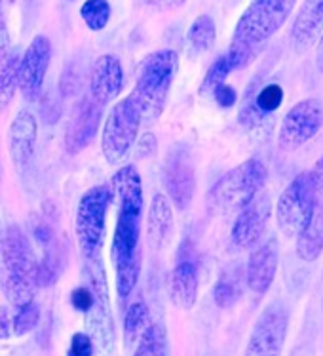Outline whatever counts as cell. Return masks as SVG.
Here are the masks:
<instances>
[{"instance_id": "obj_2", "label": "cell", "mask_w": 323, "mask_h": 356, "mask_svg": "<svg viewBox=\"0 0 323 356\" xmlns=\"http://www.w3.org/2000/svg\"><path fill=\"white\" fill-rule=\"evenodd\" d=\"M293 4L295 0H251V4L238 19L234 37L226 51L232 71L249 65V61L285 23Z\"/></svg>"}, {"instance_id": "obj_42", "label": "cell", "mask_w": 323, "mask_h": 356, "mask_svg": "<svg viewBox=\"0 0 323 356\" xmlns=\"http://www.w3.org/2000/svg\"><path fill=\"white\" fill-rule=\"evenodd\" d=\"M0 177H2V172H0Z\"/></svg>"}, {"instance_id": "obj_11", "label": "cell", "mask_w": 323, "mask_h": 356, "mask_svg": "<svg viewBox=\"0 0 323 356\" xmlns=\"http://www.w3.org/2000/svg\"><path fill=\"white\" fill-rule=\"evenodd\" d=\"M323 103L320 99H302L285 113L281 120L278 143L285 151H295L322 130Z\"/></svg>"}, {"instance_id": "obj_10", "label": "cell", "mask_w": 323, "mask_h": 356, "mask_svg": "<svg viewBox=\"0 0 323 356\" xmlns=\"http://www.w3.org/2000/svg\"><path fill=\"white\" fill-rule=\"evenodd\" d=\"M164 185L169 202L177 210L185 211L190 208L196 193V168L187 145H175L165 156Z\"/></svg>"}, {"instance_id": "obj_35", "label": "cell", "mask_w": 323, "mask_h": 356, "mask_svg": "<svg viewBox=\"0 0 323 356\" xmlns=\"http://www.w3.org/2000/svg\"><path fill=\"white\" fill-rule=\"evenodd\" d=\"M187 0H143L144 6H149L151 10H156V12H172V10H177L185 4Z\"/></svg>"}, {"instance_id": "obj_5", "label": "cell", "mask_w": 323, "mask_h": 356, "mask_svg": "<svg viewBox=\"0 0 323 356\" xmlns=\"http://www.w3.org/2000/svg\"><path fill=\"white\" fill-rule=\"evenodd\" d=\"M266 166L258 159H249L219 179L208 193V210L211 216H230L257 197L265 187Z\"/></svg>"}, {"instance_id": "obj_14", "label": "cell", "mask_w": 323, "mask_h": 356, "mask_svg": "<svg viewBox=\"0 0 323 356\" xmlns=\"http://www.w3.org/2000/svg\"><path fill=\"white\" fill-rule=\"evenodd\" d=\"M270 213H272L270 197L268 195H257L238 213L236 221L232 225V233H230L232 244L238 250H247V248L255 246L263 236V233H265Z\"/></svg>"}, {"instance_id": "obj_13", "label": "cell", "mask_w": 323, "mask_h": 356, "mask_svg": "<svg viewBox=\"0 0 323 356\" xmlns=\"http://www.w3.org/2000/svg\"><path fill=\"white\" fill-rule=\"evenodd\" d=\"M103 117V105L88 94L80 99L71 113L65 130V149L69 154H78L94 141Z\"/></svg>"}, {"instance_id": "obj_32", "label": "cell", "mask_w": 323, "mask_h": 356, "mask_svg": "<svg viewBox=\"0 0 323 356\" xmlns=\"http://www.w3.org/2000/svg\"><path fill=\"white\" fill-rule=\"evenodd\" d=\"M67 356H94V339H92V335L84 334V332H76L72 335Z\"/></svg>"}, {"instance_id": "obj_9", "label": "cell", "mask_w": 323, "mask_h": 356, "mask_svg": "<svg viewBox=\"0 0 323 356\" xmlns=\"http://www.w3.org/2000/svg\"><path fill=\"white\" fill-rule=\"evenodd\" d=\"M289 313L281 303H272L258 316L244 356H281L288 339Z\"/></svg>"}, {"instance_id": "obj_20", "label": "cell", "mask_w": 323, "mask_h": 356, "mask_svg": "<svg viewBox=\"0 0 323 356\" xmlns=\"http://www.w3.org/2000/svg\"><path fill=\"white\" fill-rule=\"evenodd\" d=\"M38 122L36 117L27 109H22L10 124L8 130V151L15 166H27L35 154Z\"/></svg>"}, {"instance_id": "obj_29", "label": "cell", "mask_w": 323, "mask_h": 356, "mask_svg": "<svg viewBox=\"0 0 323 356\" xmlns=\"http://www.w3.org/2000/svg\"><path fill=\"white\" fill-rule=\"evenodd\" d=\"M113 8L108 0H86L80 6V17L90 31H103L110 22Z\"/></svg>"}, {"instance_id": "obj_40", "label": "cell", "mask_w": 323, "mask_h": 356, "mask_svg": "<svg viewBox=\"0 0 323 356\" xmlns=\"http://www.w3.org/2000/svg\"><path fill=\"white\" fill-rule=\"evenodd\" d=\"M0 10H2V0H0ZM0 17H2V15H0Z\"/></svg>"}, {"instance_id": "obj_12", "label": "cell", "mask_w": 323, "mask_h": 356, "mask_svg": "<svg viewBox=\"0 0 323 356\" xmlns=\"http://www.w3.org/2000/svg\"><path fill=\"white\" fill-rule=\"evenodd\" d=\"M51 61V42L50 38L38 35L27 46V50L19 58L17 67V86L27 102H36L42 94L44 80Z\"/></svg>"}, {"instance_id": "obj_41", "label": "cell", "mask_w": 323, "mask_h": 356, "mask_svg": "<svg viewBox=\"0 0 323 356\" xmlns=\"http://www.w3.org/2000/svg\"><path fill=\"white\" fill-rule=\"evenodd\" d=\"M65 2H74V0H65Z\"/></svg>"}, {"instance_id": "obj_36", "label": "cell", "mask_w": 323, "mask_h": 356, "mask_svg": "<svg viewBox=\"0 0 323 356\" xmlns=\"http://www.w3.org/2000/svg\"><path fill=\"white\" fill-rule=\"evenodd\" d=\"M10 335H12V318L6 307L0 305V341L8 339Z\"/></svg>"}, {"instance_id": "obj_30", "label": "cell", "mask_w": 323, "mask_h": 356, "mask_svg": "<svg viewBox=\"0 0 323 356\" xmlns=\"http://www.w3.org/2000/svg\"><path fill=\"white\" fill-rule=\"evenodd\" d=\"M40 322V309L35 303V299L25 303V305L17 307V314L12 318V334L17 337L31 334Z\"/></svg>"}, {"instance_id": "obj_15", "label": "cell", "mask_w": 323, "mask_h": 356, "mask_svg": "<svg viewBox=\"0 0 323 356\" xmlns=\"http://www.w3.org/2000/svg\"><path fill=\"white\" fill-rule=\"evenodd\" d=\"M278 263H280V248L278 240L268 238L263 244H258L253 254L249 255V261L245 267V284L247 288L263 296L272 286L276 273H278Z\"/></svg>"}, {"instance_id": "obj_1", "label": "cell", "mask_w": 323, "mask_h": 356, "mask_svg": "<svg viewBox=\"0 0 323 356\" xmlns=\"http://www.w3.org/2000/svg\"><path fill=\"white\" fill-rule=\"evenodd\" d=\"M110 193L118 202L110 259L115 267L116 293L128 299L141 275V218H143V183L133 164L120 168L110 179Z\"/></svg>"}, {"instance_id": "obj_16", "label": "cell", "mask_w": 323, "mask_h": 356, "mask_svg": "<svg viewBox=\"0 0 323 356\" xmlns=\"http://www.w3.org/2000/svg\"><path fill=\"white\" fill-rule=\"evenodd\" d=\"M124 69L120 59L113 54L97 58L90 73V95L101 105L115 102L122 94Z\"/></svg>"}, {"instance_id": "obj_3", "label": "cell", "mask_w": 323, "mask_h": 356, "mask_svg": "<svg viewBox=\"0 0 323 356\" xmlns=\"http://www.w3.org/2000/svg\"><path fill=\"white\" fill-rule=\"evenodd\" d=\"M0 284L8 301L22 307L35 299L38 286V259L27 234L8 227L0 238Z\"/></svg>"}, {"instance_id": "obj_34", "label": "cell", "mask_w": 323, "mask_h": 356, "mask_svg": "<svg viewBox=\"0 0 323 356\" xmlns=\"http://www.w3.org/2000/svg\"><path fill=\"white\" fill-rule=\"evenodd\" d=\"M211 95H213V99L217 102V105H219V107H224V109L234 107L238 102L236 90L230 86V84H226V82H223L221 86H217L215 90L211 92Z\"/></svg>"}, {"instance_id": "obj_28", "label": "cell", "mask_w": 323, "mask_h": 356, "mask_svg": "<svg viewBox=\"0 0 323 356\" xmlns=\"http://www.w3.org/2000/svg\"><path fill=\"white\" fill-rule=\"evenodd\" d=\"M137 343L139 345H137L133 356H169L167 337H165L164 327L160 324H151Z\"/></svg>"}, {"instance_id": "obj_24", "label": "cell", "mask_w": 323, "mask_h": 356, "mask_svg": "<svg viewBox=\"0 0 323 356\" xmlns=\"http://www.w3.org/2000/svg\"><path fill=\"white\" fill-rule=\"evenodd\" d=\"M217 38V27L213 17L208 14L198 15L187 33V50L190 56H201L213 48Z\"/></svg>"}, {"instance_id": "obj_17", "label": "cell", "mask_w": 323, "mask_h": 356, "mask_svg": "<svg viewBox=\"0 0 323 356\" xmlns=\"http://www.w3.org/2000/svg\"><path fill=\"white\" fill-rule=\"evenodd\" d=\"M283 97H285V92H283V86H280L278 82H270L263 88L251 84L249 92L245 95L242 111H240V120L244 126H251V128L257 126L268 115H272L280 109Z\"/></svg>"}, {"instance_id": "obj_4", "label": "cell", "mask_w": 323, "mask_h": 356, "mask_svg": "<svg viewBox=\"0 0 323 356\" xmlns=\"http://www.w3.org/2000/svg\"><path fill=\"white\" fill-rule=\"evenodd\" d=\"M177 71L179 56L175 50L152 51L143 59L135 88L128 95L143 120H158L164 113Z\"/></svg>"}, {"instance_id": "obj_33", "label": "cell", "mask_w": 323, "mask_h": 356, "mask_svg": "<svg viewBox=\"0 0 323 356\" xmlns=\"http://www.w3.org/2000/svg\"><path fill=\"white\" fill-rule=\"evenodd\" d=\"M94 291L92 288L84 284V286H78V288H74L71 293V303L72 307L80 311V313H90L92 311V307H94Z\"/></svg>"}, {"instance_id": "obj_27", "label": "cell", "mask_w": 323, "mask_h": 356, "mask_svg": "<svg viewBox=\"0 0 323 356\" xmlns=\"http://www.w3.org/2000/svg\"><path fill=\"white\" fill-rule=\"evenodd\" d=\"M151 326V311L143 299H137L126 311L124 316V337L128 345L139 341V337L144 334V330Z\"/></svg>"}, {"instance_id": "obj_6", "label": "cell", "mask_w": 323, "mask_h": 356, "mask_svg": "<svg viewBox=\"0 0 323 356\" xmlns=\"http://www.w3.org/2000/svg\"><path fill=\"white\" fill-rule=\"evenodd\" d=\"M113 202V193L105 185H97L86 191L76 208V236L82 254L86 259H99L101 248L105 242L107 211Z\"/></svg>"}, {"instance_id": "obj_18", "label": "cell", "mask_w": 323, "mask_h": 356, "mask_svg": "<svg viewBox=\"0 0 323 356\" xmlns=\"http://www.w3.org/2000/svg\"><path fill=\"white\" fill-rule=\"evenodd\" d=\"M323 33V0H302L291 27V48L295 54L308 51Z\"/></svg>"}, {"instance_id": "obj_22", "label": "cell", "mask_w": 323, "mask_h": 356, "mask_svg": "<svg viewBox=\"0 0 323 356\" xmlns=\"http://www.w3.org/2000/svg\"><path fill=\"white\" fill-rule=\"evenodd\" d=\"M323 254V202L317 204L310 223L299 234L297 240V255L302 261L312 263Z\"/></svg>"}, {"instance_id": "obj_21", "label": "cell", "mask_w": 323, "mask_h": 356, "mask_svg": "<svg viewBox=\"0 0 323 356\" xmlns=\"http://www.w3.org/2000/svg\"><path fill=\"white\" fill-rule=\"evenodd\" d=\"M175 234V223H173V210L169 198L164 193L154 195L151 202V210L147 216V238L154 250H164L172 242Z\"/></svg>"}, {"instance_id": "obj_31", "label": "cell", "mask_w": 323, "mask_h": 356, "mask_svg": "<svg viewBox=\"0 0 323 356\" xmlns=\"http://www.w3.org/2000/svg\"><path fill=\"white\" fill-rule=\"evenodd\" d=\"M232 73V67H230V61L226 58V54L217 58L213 61V65L209 67L208 74L204 79V84H201V94H211L217 86H221L223 82H226V76Z\"/></svg>"}, {"instance_id": "obj_39", "label": "cell", "mask_w": 323, "mask_h": 356, "mask_svg": "<svg viewBox=\"0 0 323 356\" xmlns=\"http://www.w3.org/2000/svg\"><path fill=\"white\" fill-rule=\"evenodd\" d=\"M8 50V29L4 19L0 17V51Z\"/></svg>"}, {"instance_id": "obj_25", "label": "cell", "mask_w": 323, "mask_h": 356, "mask_svg": "<svg viewBox=\"0 0 323 356\" xmlns=\"http://www.w3.org/2000/svg\"><path fill=\"white\" fill-rule=\"evenodd\" d=\"M19 54L15 50L0 51V113L6 109L17 92Z\"/></svg>"}, {"instance_id": "obj_19", "label": "cell", "mask_w": 323, "mask_h": 356, "mask_svg": "<svg viewBox=\"0 0 323 356\" xmlns=\"http://www.w3.org/2000/svg\"><path fill=\"white\" fill-rule=\"evenodd\" d=\"M198 288H200L198 265L190 255H181L179 263L172 270L169 282H167L172 303L183 311L192 309L198 299Z\"/></svg>"}, {"instance_id": "obj_26", "label": "cell", "mask_w": 323, "mask_h": 356, "mask_svg": "<svg viewBox=\"0 0 323 356\" xmlns=\"http://www.w3.org/2000/svg\"><path fill=\"white\" fill-rule=\"evenodd\" d=\"M63 255L65 252L59 238L42 248V257L38 259V286L40 288L58 282V278L63 273Z\"/></svg>"}, {"instance_id": "obj_7", "label": "cell", "mask_w": 323, "mask_h": 356, "mask_svg": "<svg viewBox=\"0 0 323 356\" xmlns=\"http://www.w3.org/2000/svg\"><path fill=\"white\" fill-rule=\"evenodd\" d=\"M317 206V187L310 172H302L289 183L276 204V221L288 238L304 231Z\"/></svg>"}, {"instance_id": "obj_38", "label": "cell", "mask_w": 323, "mask_h": 356, "mask_svg": "<svg viewBox=\"0 0 323 356\" xmlns=\"http://www.w3.org/2000/svg\"><path fill=\"white\" fill-rule=\"evenodd\" d=\"M316 67L317 71L323 74V33L317 38V50H316Z\"/></svg>"}, {"instance_id": "obj_8", "label": "cell", "mask_w": 323, "mask_h": 356, "mask_svg": "<svg viewBox=\"0 0 323 356\" xmlns=\"http://www.w3.org/2000/svg\"><path fill=\"white\" fill-rule=\"evenodd\" d=\"M141 122L143 118L129 97L113 105L101 131V151L108 164H118L128 156L139 136Z\"/></svg>"}, {"instance_id": "obj_37", "label": "cell", "mask_w": 323, "mask_h": 356, "mask_svg": "<svg viewBox=\"0 0 323 356\" xmlns=\"http://www.w3.org/2000/svg\"><path fill=\"white\" fill-rule=\"evenodd\" d=\"M310 174L314 177V183H316L317 191H323V154L320 156V160L316 162V168H314Z\"/></svg>"}, {"instance_id": "obj_23", "label": "cell", "mask_w": 323, "mask_h": 356, "mask_svg": "<svg viewBox=\"0 0 323 356\" xmlns=\"http://www.w3.org/2000/svg\"><path fill=\"white\" fill-rule=\"evenodd\" d=\"M242 291H244V273L240 267H230V269L223 270L217 280L215 288H213V299H215L217 307L230 309L240 301Z\"/></svg>"}]
</instances>
